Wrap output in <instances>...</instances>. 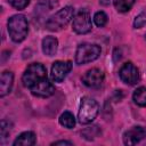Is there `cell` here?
Segmentation results:
<instances>
[{"label": "cell", "mask_w": 146, "mask_h": 146, "mask_svg": "<svg viewBox=\"0 0 146 146\" xmlns=\"http://www.w3.org/2000/svg\"><path fill=\"white\" fill-rule=\"evenodd\" d=\"M8 33L14 42H22L29 33V23L24 15L17 14L8 19Z\"/></svg>", "instance_id": "obj_1"}, {"label": "cell", "mask_w": 146, "mask_h": 146, "mask_svg": "<svg viewBox=\"0 0 146 146\" xmlns=\"http://www.w3.org/2000/svg\"><path fill=\"white\" fill-rule=\"evenodd\" d=\"M98 112H99L98 103L94 98L84 96L80 103V110L78 114L79 122L81 124H88L92 122L98 115Z\"/></svg>", "instance_id": "obj_2"}, {"label": "cell", "mask_w": 146, "mask_h": 146, "mask_svg": "<svg viewBox=\"0 0 146 146\" xmlns=\"http://www.w3.org/2000/svg\"><path fill=\"white\" fill-rule=\"evenodd\" d=\"M102 52L100 46L96 43H89V42H83L78 46L76 51H75V63L78 65L87 64L90 62L96 60Z\"/></svg>", "instance_id": "obj_3"}, {"label": "cell", "mask_w": 146, "mask_h": 146, "mask_svg": "<svg viewBox=\"0 0 146 146\" xmlns=\"http://www.w3.org/2000/svg\"><path fill=\"white\" fill-rule=\"evenodd\" d=\"M74 16V8L72 6H66L59 9L46 22V29L49 31H58L66 26L68 22Z\"/></svg>", "instance_id": "obj_4"}, {"label": "cell", "mask_w": 146, "mask_h": 146, "mask_svg": "<svg viewBox=\"0 0 146 146\" xmlns=\"http://www.w3.org/2000/svg\"><path fill=\"white\" fill-rule=\"evenodd\" d=\"M44 78H47L46 67L40 63H32L26 67L25 72L23 73L22 82L24 87L30 89L32 86H34L35 83H38Z\"/></svg>", "instance_id": "obj_5"}, {"label": "cell", "mask_w": 146, "mask_h": 146, "mask_svg": "<svg viewBox=\"0 0 146 146\" xmlns=\"http://www.w3.org/2000/svg\"><path fill=\"white\" fill-rule=\"evenodd\" d=\"M72 29L78 34H87V33H89L91 31V29H92L91 18H90V15H89V13L87 10L81 9L73 17Z\"/></svg>", "instance_id": "obj_6"}, {"label": "cell", "mask_w": 146, "mask_h": 146, "mask_svg": "<svg viewBox=\"0 0 146 146\" xmlns=\"http://www.w3.org/2000/svg\"><path fill=\"white\" fill-rule=\"evenodd\" d=\"M119 75H120V79L124 83L130 84V86L136 84L140 79L139 70L131 62H127L121 66V68L119 71Z\"/></svg>", "instance_id": "obj_7"}, {"label": "cell", "mask_w": 146, "mask_h": 146, "mask_svg": "<svg viewBox=\"0 0 146 146\" xmlns=\"http://www.w3.org/2000/svg\"><path fill=\"white\" fill-rule=\"evenodd\" d=\"M72 70L71 60H56L51 66V79L55 82H62Z\"/></svg>", "instance_id": "obj_8"}, {"label": "cell", "mask_w": 146, "mask_h": 146, "mask_svg": "<svg viewBox=\"0 0 146 146\" xmlns=\"http://www.w3.org/2000/svg\"><path fill=\"white\" fill-rule=\"evenodd\" d=\"M143 139H146V127L136 125L123 133V143L129 146L136 145Z\"/></svg>", "instance_id": "obj_9"}, {"label": "cell", "mask_w": 146, "mask_h": 146, "mask_svg": "<svg viewBox=\"0 0 146 146\" xmlns=\"http://www.w3.org/2000/svg\"><path fill=\"white\" fill-rule=\"evenodd\" d=\"M30 90L33 96L41 97V98H47L55 94V87L48 80V78H44L41 81H39L38 83H35L34 86H32L30 88Z\"/></svg>", "instance_id": "obj_10"}, {"label": "cell", "mask_w": 146, "mask_h": 146, "mask_svg": "<svg viewBox=\"0 0 146 146\" xmlns=\"http://www.w3.org/2000/svg\"><path fill=\"white\" fill-rule=\"evenodd\" d=\"M82 82L89 88H98L104 82V73L99 68L88 70L82 76Z\"/></svg>", "instance_id": "obj_11"}, {"label": "cell", "mask_w": 146, "mask_h": 146, "mask_svg": "<svg viewBox=\"0 0 146 146\" xmlns=\"http://www.w3.org/2000/svg\"><path fill=\"white\" fill-rule=\"evenodd\" d=\"M13 83H14V74L10 71L2 72L0 80V97H5L10 92Z\"/></svg>", "instance_id": "obj_12"}, {"label": "cell", "mask_w": 146, "mask_h": 146, "mask_svg": "<svg viewBox=\"0 0 146 146\" xmlns=\"http://www.w3.org/2000/svg\"><path fill=\"white\" fill-rule=\"evenodd\" d=\"M36 143V136L33 131L22 132L13 143L14 146H33Z\"/></svg>", "instance_id": "obj_13"}, {"label": "cell", "mask_w": 146, "mask_h": 146, "mask_svg": "<svg viewBox=\"0 0 146 146\" xmlns=\"http://www.w3.org/2000/svg\"><path fill=\"white\" fill-rule=\"evenodd\" d=\"M58 48V40L55 36L48 35L42 40V51L47 56H54Z\"/></svg>", "instance_id": "obj_14"}, {"label": "cell", "mask_w": 146, "mask_h": 146, "mask_svg": "<svg viewBox=\"0 0 146 146\" xmlns=\"http://www.w3.org/2000/svg\"><path fill=\"white\" fill-rule=\"evenodd\" d=\"M133 102L140 106V107H146V87H139L133 91L132 95Z\"/></svg>", "instance_id": "obj_15"}, {"label": "cell", "mask_w": 146, "mask_h": 146, "mask_svg": "<svg viewBox=\"0 0 146 146\" xmlns=\"http://www.w3.org/2000/svg\"><path fill=\"white\" fill-rule=\"evenodd\" d=\"M59 123L67 129H72L75 125V117L71 112L66 111L62 113V115L59 116Z\"/></svg>", "instance_id": "obj_16"}, {"label": "cell", "mask_w": 146, "mask_h": 146, "mask_svg": "<svg viewBox=\"0 0 146 146\" xmlns=\"http://www.w3.org/2000/svg\"><path fill=\"white\" fill-rule=\"evenodd\" d=\"M136 0H113L114 7L119 13H127L131 9Z\"/></svg>", "instance_id": "obj_17"}, {"label": "cell", "mask_w": 146, "mask_h": 146, "mask_svg": "<svg viewBox=\"0 0 146 146\" xmlns=\"http://www.w3.org/2000/svg\"><path fill=\"white\" fill-rule=\"evenodd\" d=\"M107 19H108V17H107V15H106L103 10H99V11H97V13L94 15V22H95V24H96L98 27L105 26L106 23H107Z\"/></svg>", "instance_id": "obj_18"}, {"label": "cell", "mask_w": 146, "mask_h": 146, "mask_svg": "<svg viewBox=\"0 0 146 146\" xmlns=\"http://www.w3.org/2000/svg\"><path fill=\"white\" fill-rule=\"evenodd\" d=\"M146 24V10L140 13L138 16H136L133 21V27L135 29H140Z\"/></svg>", "instance_id": "obj_19"}, {"label": "cell", "mask_w": 146, "mask_h": 146, "mask_svg": "<svg viewBox=\"0 0 146 146\" xmlns=\"http://www.w3.org/2000/svg\"><path fill=\"white\" fill-rule=\"evenodd\" d=\"M8 1L14 8L18 9V10H22V9L26 8L27 5L30 3V0H8Z\"/></svg>", "instance_id": "obj_20"}, {"label": "cell", "mask_w": 146, "mask_h": 146, "mask_svg": "<svg viewBox=\"0 0 146 146\" xmlns=\"http://www.w3.org/2000/svg\"><path fill=\"white\" fill-rule=\"evenodd\" d=\"M0 130H1V139L6 138V136L9 133V122L6 121V120H2L1 121V128H0Z\"/></svg>", "instance_id": "obj_21"}, {"label": "cell", "mask_w": 146, "mask_h": 146, "mask_svg": "<svg viewBox=\"0 0 146 146\" xmlns=\"http://www.w3.org/2000/svg\"><path fill=\"white\" fill-rule=\"evenodd\" d=\"M51 145H72V143L67 140H59V141H54Z\"/></svg>", "instance_id": "obj_22"}, {"label": "cell", "mask_w": 146, "mask_h": 146, "mask_svg": "<svg viewBox=\"0 0 146 146\" xmlns=\"http://www.w3.org/2000/svg\"><path fill=\"white\" fill-rule=\"evenodd\" d=\"M145 36H146V35H145Z\"/></svg>", "instance_id": "obj_23"}]
</instances>
